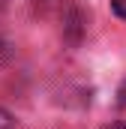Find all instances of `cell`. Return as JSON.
<instances>
[{
    "instance_id": "obj_1",
    "label": "cell",
    "mask_w": 126,
    "mask_h": 129,
    "mask_svg": "<svg viewBox=\"0 0 126 129\" xmlns=\"http://www.w3.org/2000/svg\"><path fill=\"white\" fill-rule=\"evenodd\" d=\"M111 9H114L117 18H123V21H126V0H111Z\"/></svg>"
},
{
    "instance_id": "obj_2",
    "label": "cell",
    "mask_w": 126,
    "mask_h": 129,
    "mask_svg": "<svg viewBox=\"0 0 126 129\" xmlns=\"http://www.w3.org/2000/svg\"><path fill=\"white\" fill-rule=\"evenodd\" d=\"M0 129H12V117H9V111H3V108H0Z\"/></svg>"
},
{
    "instance_id": "obj_3",
    "label": "cell",
    "mask_w": 126,
    "mask_h": 129,
    "mask_svg": "<svg viewBox=\"0 0 126 129\" xmlns=\"http://www.w3.org/2000/svg\"><path fill=\"white\" fill-rule=\"evenodd\" d=\"M6 57H9V42H6V39H3V33H0V63H3Z\"/></svg>"
},
{
    "instance_id": "obj_4",
    "label": "cell",
    "mask_w": 126,
    "mask_h": 129,
    "mask_svg": "<svg viewBox=\"0 0 126 129\" xmlns=\"http://www.w3.org/2000/svg\"><path fill=\"white\" fill-rule=\"evenodd\" d=\"M117 105H120V108L126 111V81L120 84V90H117Z\"/></svg>"
},
{
    "instance_id": "obj_5",
    "label": "cell",
    "mask_w": 126,
    "mask_h": 129,
    "mask_svg": "<svg viewBox=\"0 0 126 129\" xmlns=\"http://www.w3.org/2000/svg\"><path fill=\"white\" fill-rule=\"evenodd\" d=\"M111 129H126V123H114V126H111Z\"/></svg>"
}]
</instances>
